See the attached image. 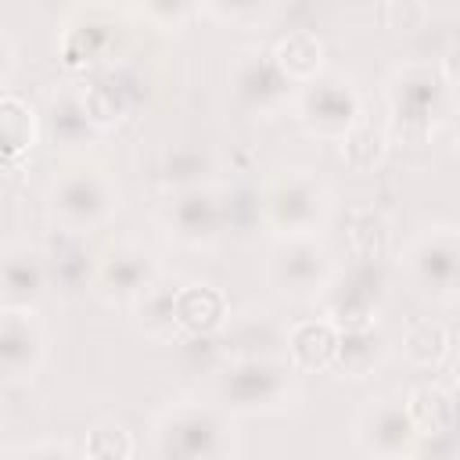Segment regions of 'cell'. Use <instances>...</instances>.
Returning a JSON list of instances; mask_svg holds the SVG:
<instances>
[{"label":"cell","mask_w":460,"mask_h":460,"mask_svg":"<svg viewBox=\"0 0 460 460\" xmlns=\"http://www.w3.org/2000/svg\"><path fill=\"white\" fill-rule=\"evenodd\" d=\"M356 446H359V453L377 456V460L417 456L420 435H417V428H413V420L406 413L402 392L374 395L359 410V417H356Z\"/></svg>","instance_id":"15"},{"label":"cell","mask_w":460,"mask_h":460,"mask_svg":"<svg viewBox=\"0 0 460 460\" xmlns=\"http://www.w3.org/2000/svg\"><path fill=\"white\" fill-rule=\"evenodd\" d=\"M388 356V338L377 323L370 327H349V331H338V356H334V367L331 374H341V377H370L374 370H381Z\"/></svg>","instance_id":"24"},{"label":"cell","mask_w":460,"mask_h":460,"mask_svg":"<svg viewBox=\"0 0 460 460\" xmlns=\"http://www.w3.org/2000/svg\"><path fill=\"white\" fill-rule=\"evenodd\" d=\"M86 453L97 456V460H119V456L133 453V438L119 420H101L86 435Z\"/></svg>","instance_id":"34"},{"label":"cell","mask_w":460,"mask_h":460,"mask_svg":"<svg viewBox=\"0 0 460 460\" xmlns=\"http://www.w3.org/2000/svg\"><path fill=\"white\" fill-rule=\"evenodd\" d=\"M449 345H453V338H449L446 323L435 320V316L413 320V323L406 327V334H402V356H406V363L417 367V370H435V367L449 356Z\"/></svg>","instance_id":"30"},{"label":"cell","mask_w":460,"mask_h":460,"mask_svg":"<svg viewBox=\"0 0 460 460\" xmlns=\"http://www.w3.org/2000/svg\"><path fill=\"white\" fill-rule=\"evenodd\" d=\"M122 208V187L97 165H72L47 187V216L54 230L93 234L104 230Z\"/></svg>","instance_id":"5"},{"label":"cell","mask_w":460,"mask_h":460,"mask_svg":"<svg viewBox=\"0 0 460 460\" xmlns=\"http://www.w3.org/2000/svg\"><path fill=\"white\" fill-rule=\"evenodd\" d=\"M47 331L36 313H0V377L32 381L47 363Z\"/></svg>","instance_id":"17"},{"label":"cell","mask_w":460,"mask_h":460,"mask_svg":"<svg viewBox=\"0 0 460 460\" xmlns=\"http://www.w3.org/2000/svg\"><path fill=\"white\" fill-rule=\"evenodd\" d=\"M363 90L352 75L323 68L313 79L298 83L295 101H291V115L295 122L313 137V140H327L338 144L359 119H363Z\"/></svg>","instance_id":"8"},{"label":"cell","mask_w":460,"mask_h":460,"mask_svg":"<svg viewBox=\"0 0 460 460\" xmlns=\"http://www.w3.org/2000/svg\"><path fill=\"white\" fill-rule=\"evenodd\" d=\"M219 334L226 341V356H280L288 327L277 323V316L270 309L252 305L241 316L230 313Z\"/></svg>","instance_id":"21"},{"label":"cell","mask_w":460,"mask_h":460,"mask_svg":"<svg viewBox=\"0 0 460 460\" xmlns=\"http://www.w3.org/2000/svg\"><path fill=\"white\" fill-rule=\"evenodd\" d=\"M277 0H201V14L230 29H259L273 18Z\"/></svg>","instance_id":"31"},{"label":"cell","mask_w":460,"mask_h":460,"mask_svg":"<svg viewBox=\"0 0 460 460\" xmlns=\"http://www.w3.org/2000/svg\"><path fill=\"white\" fill-rule=\"evenodd\" d=\"M230 223H234V201L216 180L165 190L162 226L176 244L194 248V252L216 248L226 237Z\"/></svg>","instance_id":"10"},{"label":"cell","mask_w":460,"mask_h":460,"mask_svg":"<svg viewBox=\"0 0 460 460\" xmlns=\"http://www.w3.org/2000/svg\"><path fill=\"white\" fill-rule=\"evenodd\" d=\"M338 356V327L323 316L288 323L284 334V359L298 374H331Z\"/></svg>","instance_id":"20"},{"label":"cell","mask_w":460,"mask_h":460,"mask_svg":"<svg viewBox=\"0 0 460 460\" xmlns=\"http://www.w3.org/2000/svg\"><path fill=\"white\" fill-rule=\"evenodd\" d=\"M216 180V155L205 144H172L158 158V183L162 190H180L194 183Z\"/></svg>","instance_id":"27"},{"label":"cell","mask_w":460,"mask_h":460,"mask_svg":"<svg viewBox=\"0 0 460 460\" xmlns=\"http://www.w3.org/2000/svg\"><path fill=\"white\" fill-rule=\"evenodd\" d=\"M402 402H406V413H410V420H413V428L420 435V446L431 442V438H446V435L456 431L453 388H446L438 381H420V385H410L402 392Z\"/></svg>","instance_id":"22"},{"label":"cell","mask_w":460,"mask_h":460,"mask_svg":"<svg viewBox=\"0 0 460 460\" xmlns=\"http://www.w3.org/2000/svg\"><path fill=\"white\" fill-rule=\"evenodd\" d=\"M230 316L226 295L208 280H183L176 288V327L180 338H208L219 334Z\"/></svg>","instance_id":"19"},{"label":"cell","mask_w":460,"mask_h":460,"mask_svg":"<svg viewBox=\"0 0 460 460\" xmlns=\"http://www.w3.org/2000/svg\"><path fill=\"white\" fill-rule=\"evenodd\" d=\"M212 399L230 417L288 413L302 399L298 370L280 356H226L212 374Z\"/></svg>","instance_id":"2"},{"label":"cell","mask_w":460,"mask_h":460,"mask_svg":"<svg viewBox=\"0 0 460 460\" xmlns=\"http://www.w3.org/2000/svg\"><path fill=\"white\" fill-rule=\"evenodd\" d=\"M43 248H47V266H50L54 288H68V291L90 288L97 252L86 248V234H65V230H58V237L50 244H43Z\"/></svg>","instance_id":"26"},{"label":"cell","mask_w":460,"mask_h":460,"mask_svg":"<svg viewBox=\"0 0 460 460\" xmlns=\"http://www.w3.org/2000/svg\"><path fill=\"white\" fill-rule=\"evenodd\" d=\"M40 144V111L25 97L0 90V165H18Z\"/></svg>","instance_id":"23"},{"label":"cell","mask_w":460,"mask_h":460,"mask_svg":"<svg viewBox=\"0 0 460 460\" xmlns=\"http://www.w3.org/2000/svg\"><path fill=\"white\" fill-rule=\"evenodd\" d=\"M137 14L162 32H180L201 14V0H133Z\"/></svg>","instance_id":"32"},{"label":"cell","mask_w":460,"mask_h":460,"mask_svg":"<svg viewBox=\"0 0 460 460\" xmlns=\"http://www.w3.org/2000/svg\"><path fill=\"white\" fill-rule=\"evenodd\" d=\"M36 111H40V140H47L54 151L58 147L79 151L101 137V129L93 126V119L86 111L83 86H75V83H54Z\"/></svg>","instance_id":"16"},{"label":"cell","mask_w":460,"mask_h":460,"mask_svg":"<svg viewBox=\"0 0 460 460\" xmlns=\"http://www.w3.org/2000/svg\"><path fill=\"white\" fill-rule=\"evenodd\" d=\"M388 295L392 270L385 266V255H352L349 266H334L316 302L323 309V320H331L338 331H349L377 323L388 305Z\"/></svg>","instance_id":"6"},{"label":"cell","mask_w":460,"mask_h":460,"mask_svg":"<svg viewBox=\"0 0 460 460\" xmlns=\"http://www.w3.org/2000/svg\"><path fill=\"white\" fill-rule=\"evenodd\" d=\"M14 453H54V456H58V453H65V456H68L72 449H68V446H61V442H50V446H25V449H14Z\"/></svg>","instance_id":"36"},{"label":"cell","mask_w":460,"mask_h":460,"mask_svg":"<svg viewBox=\"0 0 460 460\" xmlns=\"http://www.w3.org/2000/svg\"><path fill=\"white\" fill-rule=\"evenodd\" d=\"M226 86H230V101L241 115L248 119H280L284 111H291L295 90L298 83H291L280 65L273 61V50L255 43L234 54L230 72H226Z\"/></svg>","instance_id":"11"},{"label":"cell","mask_w":460,"mask_h":460,"mask_svg":"<svg viewBox=\"0 0 460 460\" xmlns=\"http://www.w3.org/2000/svg\"><path fill=\"white\" fill-rule=\"evenodd\" d=\"M334 212L327 183L305 165L277 169L259 190V219L273 237L323 234Z\"/></svg>","instance_id":"4"},{"label":"cell","mask_w":460,"mask_h":460,"mask_svg":"<svg viewBox=\"0 0 460 460\" xmlns=\"http://www.w3.org/2000/svg\"><path fill=\"white\" fill-rule=\"evenodd\" d=\"M151 449L162 460H226L241 453V438L216 399H172L155 417Z\"/></svg>","instance_id":"3"},{"label":"cell","mask_w":460,"mask_h":460,"mask_svg":"<svg viewBox=\"0 0 460 460\" xmlns=\"http://www.w3.org/2000/svg\"><path fill=\"white\" fill-rule=\"evenodd\" d=\"M349 244L352 255H385L388 244V219L374 208H359L352 216V230H349Z\"/></svg>","instance_id":"33"},{"label":"cell","mask_w":460,"mask_h":460,"mask_svg":"<svg viewBox=\"0 0 460 460\" xmlns=\"http://www.w3.org/2000/svg\"><path fill=\"white\" fill-rule=\"evenodd\" d=\"M158 277H162V266H158L151 248H144L137 241H115L104 252H97L90 291L104 305L129 309Z\"/></svg>","instance_id":"13"},{"label":"cell","mask_w":460,"mask_h":460,"mask_svg":"<svg viewBox=\"0 0 460 460\" xmlns=\"http://www.w3.org/2000/svg\"><path fill=\"white\" fill-rule=\"evenodd\" d=\"M129 40H133V29L122 11L108 7V4H90L61 25L58 58L68 72L93 75V72L115 68L126 58Z\"/></svg>","instance_id":"7"},{"label":"cell","mask_w":460,"mask_h":460,"mask_svg":"<svg viewBox=\"0 0 460 460\" xmlns=\"http://www.w3.org/2000/svg\"><path fill=\"white\" fill-rule=\"evenodd\" d=\"M334 266L338 262H334V252L323 241V234L277 237L270 262H266V280L288 302H316L320 291L327 288Z\"/></svg>","instance_id":"12"},{"label":"cell","mask_w":460,"mask_h":460,"mask_svg":"<svg viewBox=\"0 0 460 460\" xmlns=\"http://www.w3.org/2000/svg\"><path fill=\"white\" fill-rule=\"evenodd\" d=\"M176 288H180V280H172V277H158L129 309H133V316H137V327L151 338V341H158V345H172V341H180V327H176Z\"/></svg>","instance_id":"25"},{"label":"cell","mask_w":460,"mask_h":460,"mask_svg":"<svg viewBox=\"0 0 460 460\" xmlns=\"http://www.w3.org/2000/svg\"><path fill=\"white\" fill-rule=\"evenodd\" d=\"M14 68H18V50H14V43H11V36L0 29V90L11 83V75H14Z\"/></svg>","instance_id":"35"},{"label":"cell","mask_w":460,"mask_h":460,"mask_svg":"<svg viewBox=\"0 0 460 460\" xmlns=\"http://www.w3.org/2000/svg\"><path fill=\"white\" fill-rule=\"evenodd\" d=\"M399 273L420 298L453 305L460 291V230L453 223H431L413 234L399 255Z\"/></svg>","instance_id":"9"},{"label":"cell","mask_w":460,"mask_h":460,"mask_svg":"<svg viewBox=\"0 0 460 460\" xmlns=\"http://www.w3.org/2000/svg\"><path fill=\"white\" fill-rule=\"evenodd\" d=\"M83 101H86V111L93 119V126L101 133L115 129L119 122H126L140 101V86L137 79H129L126 72L115 68H104V72H93L86 83H83Z\"/></svg>","instance_id":"18"},{"label":"cell","mask_w":460,"mask_h":460,"mask_svg":"<svg viewBox=\"0 0 460 460\" xmlns=\"http://www.w3.org/2000/svg\"><path fill=\"white\" fill-rule=\"evenodd\" d=\"M456 111V75L442 61H402L385 79V129L392 140L424 144Z\"/></svg>","instance_id":"1"},{"label":"cell","mask_w":460,"mask_h":460,"mask_svg":"<svg viewBox=\"0 0 460 460\" xmlns=\"http://www.w3.org/2000/svg\"><path fill=\"white\" fill-rule=\"evenodd\" d=\"M388 144H392V137H388L385 122H374V119L363 111V119L338 140V151H341V162H345L352 172H374V169L385 162Z\"/></svg>","instance_id":"29"},{"label":"cell","mask_w":460,"mask_h":460,"mask_svg":"<svg viewBox=\"0 0 460 460\" xmlns=\"http://www.w3.org/2000/svg\"><path fill=\"white\" fill-rule=\"evenodd\" d=\"M270 50H273V61L280 65V72L291 83H305L316 72H323V43L313 29H291L288 36L270 43Z\"/></svg>","instance_id":"28"},{"label":"cell","mask_w":460,"mask_h":460,"mask_svg":"<svg viewBox=\"0 0 460 460\" xmlns=\"http://www.w3.org/2000/svg\"><path fill=\"white\" fill-rule=\"evenodd\" d=\"M54 291L47 248L25 237L0 244V313H40Z\"/></svg>","instance_id":"14"}]
</instances>
